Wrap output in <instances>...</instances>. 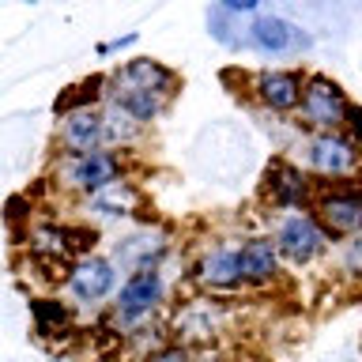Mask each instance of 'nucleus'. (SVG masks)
Returning a JSON list of instances; mask_svg holds the SVG:
<instances>
[{
  "mask_svg": "<svg viewBox=\"0 0 362 362\" xmlns=\"http://www.w3.org/2000/svg\"><path fill=\"white\" fill-rule=\"evenodd\" d=\"M192 276H197L200 287H208V291H234V287H242V260H238V249H208L200 260H197V268H192Z\"/></svg>",
  "mask_w": 362,
  "mask_h": 362,
  "instance_id": "2eb2a0df",
  "label": "nucleus"
},
{
  "mask_svg": "<svg viewBox=\"0 0 362 362\" xmlns=\"http://www.w3.org/2000/svg\"><path fill=\"white\" fill-rule=\"evenodd\" d=\"M245 45H253L257 53L268 57H287V53H302L313 45V34H305L298 23L276 16V11H257L253 23L245 27Z\"/></svg>",
  "mask_w": 362,
  "mask_h": 362,
  "instance_id": "423d86ee",
  "label": "nucleus"
},
{
  "mask_svg": "<svg viewBox=\"0 0 362 362\" xmlns=\"http://www.w3.org/2000/svg\"><path fill=\"white\" fill-rule=\"evenodd\" d=\"M124 177H129V158H124V151H113V147H98L90 155H61V163H57V185L83 200H90L95 192L117 185Z\"/></svg>",
  "mask_w": 362,
  "mask_h": 362,
  "instance_id": "f257e3e1",
  "label": "nucleus"
},
{
  "mask_svg": "<svg viewBox=\"0 0 362 362\" xmlns=\"http://www.w3.org/2000/svg\"><path fill=\"white\" fill-rule=\"evenodd\" d=\"M106 102H113V106H121L124 113H129L132 121H140L144 129L151 121H158L166 113L170 102L151 95V90H140V87H129V83H117V79H110L106 83Z\"/></svg>",
  "mask_w": 362,
  "mask_h": 362,
  "instance_id": "f3484780",
  "label": "nucleus"
},
{
  "mask_svg": "<svg viewBox=\"0 0 362 362\" xmlns=\"http://www.w3.org/2000/svg\"><path fill=\"white\" fill-rule=\"evenodd\" d=\"M140 211H144V192L132 177H124V181L95 192V197L87 200V215L98 223H129Z\"/></svg>",
  "mask_w": 362,
  "mask_h": 362,
  "instance_id": "f8f14e48",
  "label": "nucleus"
},
{
  "mask_svg": "<svg viewBox=\"0 0 362 362\" xmlns=\"http://www.w3.org/2000/svg\"><path fill=\"white\" fill-rule=\"evenodd\" d=\"M117 264L106 257V253H83V257H72L64 268V291L68 298L83 310H95L98 302H106L117 294Z\"/></svg>",
  "mask_w": 362,
  "mask_h": 362,
  "instance_id": "7ed1b4c3",
  "label": "nucleus"
},
{
  "mask_svg": "<svg viewBox=\"0 0 362 362\" xmlns=\"http://www.w3.org/2000/svg\"><path fill=\"white\" fill-rule=\"evenodd\" d=\"M302 83H305V76L298 68H268V72H260L253 79V95L272 113H291L302 106Z\"/></svg>",
  "mask_w": 362,
  "mask_h": 362,
  "instance_id": "ddd939ff",
  "label": "nucleus"
},
{
  "mask_svg": "<svg viewBox=\"0 0 362 362\" xmlns=\"http://www.w3.org/2000/svg\"><path fill=\"white\" fill-rule=\"evenodd\" d=\"M30 321H34V332L38 336H64L72 332V302H61V298H30Z\"/></svg>",
  "mask_w": 362,
  "mask_h": 362,
  "instance_id": "a211bd4d",
  "label": "nucleus"
},
{
  "mask_svg": "<svg viewBox=\"0 0 362 362\" xmlns=\"http://www.w3.org/2000/svg\"><path fill=\"white\" fill-rule=\"evenodd\" d=\"M166 302V276L163 268H144V272H129L124 283L117 287L110 302V321L121 328V332H132V328L147 325L151 317L163 310Z\"/></svg>",
  "mask_w": 362,
  "mask_h": 362,
  "instance_id": "f03ea898",
  "label": "nucleus"
},
{
  "mask_svg": "<svg viewBox=\"0 0 362 362\" xmlns=\"http://www.w3.org/2000/svg\"><path fill=\"white\" fill-rule=\"evenodd\" d=\"M140 362H197V358H192V347L185 344H158L155 351H144Z\"/></svg>",
  "mask_w": 362,
  "mask_h": 362,
  "instance_id": "aec40b11",
  "label": "nucleus"
},
{
  "mask_svg": "<svg viewBox=\"0 0 362 362\" xmlns=\"http://www.w3.org/2000/svg\"><path fill=\"white\" fill-rule=\"evenodd\" d=\"M208 30L215 34V42H223V45H238V38H234V16H226V11L215 4V8H208Z\"/></svg>",
  "mask_w": 362,
  "mask_h": 362,
  "instance_id": "412c9836",
  "label": "nucleus"
},
{
  "mask_svg": "<svg viewBox=\"0 0 362 362\" xmlns=\"http://www.w3.org/2000/svg\"><path fill=\"white\" fill-rule=\"evenodd\" d=\"M110 79L129 83V87H140V90H151V95L166 98V102L181 90V76H177L170 64L155 61V57H132V61H124Z\"/></svg>",
  "mask_w": 362,
  "mask_h": 362,
  "instance_id": "9b49d317",
  "label": "nucleus"
},
{
  "mask_svg": "<svg viewBox=\"0 0 362 362\" xmlns=\"http://www.w3.org/2000/svg\"><path fill=\"white\" fill-rule=\"evenodd\" d=\"M197 362H226L223 355H204V358H197Z\"/></svg>",
  "mask_w": 362,
  "mask_h": 362,
  "instance_id": "a878e982",
  "label": "nucleus"
},
{
  "mask_svg": "<svg viewBox=\"0 0 362 362\" xmlns=\"http://www.w3.org/2000/svg\"><path fill=\"white\" fill-rule=\"evenodd\" d=\"M226 16H257L260 11V4L257 0H226V4H219Z\"/></svg>",
  "mask_w": 362,
  "mask_h": 362,
  "instance_id": "393cba45",
  "label": "nucleus"
},
{
  "mask_svg": "<svg viewBox=\"0 0 362 362\" xmlns=\"http://www.w3.org/2000/svg\"><path fill=\"white\" fill-rule=\"evenodd\" d=\"M344 272L347 276H362V234H355V238H347V245H344Z\"/></svg>",
  "mask_w": 362,
  "mask_h": 362,
  "instance_id": "4be33fe9",
  "label": "nucleus"
},
{
  "mask_svg": "<svg viewBox=\"0 0 362 362\" xmlns=\"http://www.w3.org/2000/svg\"><path fill=\"white\" fill-rule=\"evenodd\" d=\"M344 129H347V140H351V144H355L358 151H362V106H355V102H351Z\"/></svg>",
  "mask_w": 362,
  "mask_h": 362,
  "instance_id": "b1692460",
  "label": "nucleus"
},
{
  "mask_svg": "<svg viewBox=\"0 0 362 362\" xmlns=\"http://www.w3.org/2000/svg\"><path fill=\"white\" fill-rule=\"evenodd\" d=\"M305 166L317 177H351L362 166V151L347 140V132H317L305 144Z\"/></svg>",
  "mask_w": 362,
  "mask_h": 362,
  "instance_id": "0eeeda50",
  "label": "nucleus"
},
{
  "mask_svg": "<svg viewBox=\"0 0 362 362\" xmlns=\"http://www.w3.org/2000/svg\"><path fill=\"white\" fill-rule=\"evenodd\" d=\"M313 219L328 238L362 234V189H328L313 200Z\"/></svg>",
  "mask_w": 362,
  "mask_h": 362,
  "instance_id": "6e6552de",
  "label": "nucleus"
},
{
  "mask_svg": "<svg viewBox=\"0 0 362 362\" xmlns=\"http://www.w3.org/2000/svg\"><path fill=\"white\" fill-rule=\"evenodd\" d=\"M174 249V234L158 223H140L129 234H121L113 242L110 260L124 272H144V268H163V260Z\"/></svg>",
  "mask_w": 362,
  "mask_h": 362,
  "instance_id": "39448f33",
  "label": "nucleus"
},
{
  "mask_svg": "<svg viewBox=\"0 0 362 362\" xmlns=\"http://www.w3.org/2000/svg\"><path fill=\"white\" fill-rule=\"evenodd\" d=\"M238 260H242V283L249 287H264L279 276V249L272 238H249L238 249Z\"/></svg>",
  "mask_w": 362,
  "mask_h": 362,
  "instance_id": "dca6fc26",
  "label": "nucleus"
},
{
  "mask_svg": "<svg viewBox=\"0 0 362 362\" xmlns=\"http://www.w3.org/2000/svg\"><path fill=\"white\" fill-rule=\"evenodd\" d=\"M276 249H279V257H287L291 264H310L313 257H321V249L328 245V234L321 230V223L313 219L310 211H294L287 215L279 226H276Z\"/></svg>",
  "mask_w": 362,
  "mask_h": 362,
  "instance_id": "1a4fd4ad",
  "label": "nucleus"
},
{
  "mask_svg": "<svg viewBox=\"0 0 362 362\" xmlns=\"http://www.w3.org/2000/svg\"><path fill=\"white\" fill-rule=\"evenodd\" d=\"M140 42V34L136 30H129V34H121V38H106V42H98L95 45V53L106 61V57H113V53H124V49H132V45Z\"/></svg>",
  "mask_w": 362,
  "mask_h": 362,
  "instance_id": "5701e85b",
  "label": "nucleus"
},
{
  "mask_svg": "<svg viewBox=\"0 0 362 362\" xmlns=\"http://www.w3.org/2000/svg\"><path fill=\"white\" fill-rule=\"evenodd\" d=\"M298 110H302L305 124H313L317 132H339L347 121L351 98L332 76L313 72V76H305V83H302V106Z\"/></svg>",
  "mask_w": 362,
  "mask_h": 362,
  "instance_id": "20e7f679",
  "label": "nucleus"
},
{
  "mask_svg": "<svg viewBox=\"0 0 362 362\" xmlns=\"http://www.w3.org/2000/svg\"><path fill=\"white\" fill-rule=\"evenodd\" d=\"M264 197L272 200V208H287V211L302 208L305 211V204H310V177L298 166L276 158L264 170Z\"/></svg>",
  "mask_w": 362,
  "mask_h": 362,
  "instance_id": "4468645a",
  "label": "nucleus"
},
{
  "mask_svg": "<svg viewBox=\"0 0 362 362\" xmlns=\"http://www.w3.org/2000/svg\"><path fill=\"white\" fill-rule=\"evenodd\" d=\"M57 140L61 155H90L106 147V129H102V106L98 110H72L57 121Z\"/></svg>",
  "mask_w": 362,
  "mask_h": 362,
  "instance_id": "9d476101",
  "label": "nucleus"
},
{
  "mask_svg": "<svg viewBox=\"0 0 362 362\" xmlns=\"http://www.w3.org/2000/svg\"><path fill=\"white\" fill-rule=\"evenodd\" d=\"M102 129H106V147H113V151H124V147H132L144 136V124L132 121L113 102H102Z\"/></svg>",
  "mask_w": 362,
  "mask_h": 362,
  "instance_id": "6ab92c4d",
  "label": "nucleus"
}]
</instances>
